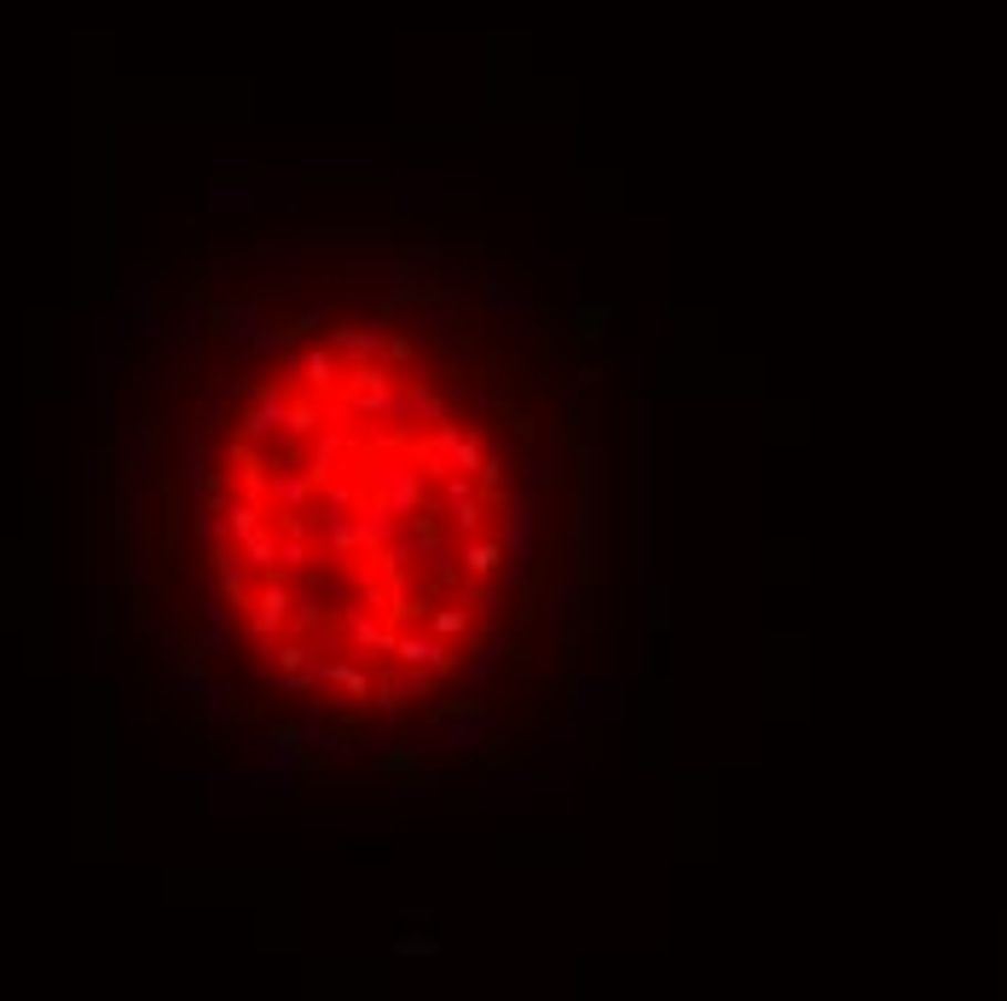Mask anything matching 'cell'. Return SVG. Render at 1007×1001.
<instances>
[{"label": "cell", "instance_id": "obj_25", "mask_svg": "<svg viewBox=\"0 0 1007 1001\" xmlns=\"http://www.w3.org/2000/svg\"><path fill=\"white\" fill-rule=\"evenodd\" d=\"M301 244L296 238H255V261H296Z\"/></svg>", "mask_w": 1007, "mask_h": 1001}, {"label": "cell", "instance_id": "obj_9", "mask_svg": "<svg viewBox=\"0 0 1007 1001\" xmlns=\"http://www.w3.org/2000/svg\"><path fill=\"white\" fill-rule=\"evenodd\" d=\"M157 313H163V301H157V290H151V278H134V285L116 296V330L122 337H151Z\"/></svg>", "mask_w": 1007, "mask_h": 1001}, {"label": "cell", "instance_id": "obj_28", "mask_svg": "<svg viewBox=\"0 0 1007 1001\" xmlns=\"http://www.w3.org/2000/svg\"><path fill=\"white\" fill-rule=\"evenodd\" d=\"M486 307H499V313H510V307H515V290H510V278H504V272L486 278Z\"/></svg>", "mask_w": 1007, "mask_h": 1001}, {"label": "cell", "instance_id": "obj_27", "mask_svg": "<svg viewBox=\"0 0 1007 1001\" xmlns=\"http://www.w3.org/2000/svg\"><path fill=\"white\" fill-rule=\"evenodd\" d=\"M278 689L284 695H319L325 683H319V672H278Z\"/></svg>", "mask_w": 1007, "mask_h": 1001}, {"label": "cell", "instance_id": "obj_23", "mask_svg": "<svg viewBox=\"0 0 1007 1001\" xmlns=\"http://www.w3.org/2000/svg\"><path fill=\"white\" fill-rule=\"evenodd\" d=\"M290 730H296V735L307 741V753H330V747H336V741H342V730H336V724H330V718H325V712H307V718H296V724H290Z\"/></svg>", "mask_w": 1007, "mask_h": 1001}, {"label": "cell", "instance_id": "obj_18", "mask_svg": "<svg viewBox=\"0 0 1007 1001\" xmlns=\"http://www.w3.org/2000/svg\"><path fill=\"white\" fill-rule=\"evenodd\" d=\"M423 631H434L441 643H463V637H475V613H470V602H458V608H429Z\"/></svg>", "mask_w": 1007, "mask_h": 1001}, {"label": "cell", "instance_id": "obj_4", "mask_svg": "<svg viewBox=\"0 0 1007 1001\" xmlns=\"http://www.w3.org/2000/svg\"><path fill=\"white\" fill-rule=\"evenodd\" d=\"M197 660H232L238 654V613L232 602H220L209 590V602H203V620H197Z\"/></svg>", "mask_w": 1007, "mask_h": 1001}, {"label": "cell", "instance_id": "obj_16", "mask_svg": "<svg viewBox=\"0 0 1007 1001\" xmlns=\"http://www.w3.org/2000/svg\"><path fill=\"white\" fill-rule=\"evenodd\" d=\"M325 405L330 400H314V394H290V405H284V441H314L319 423H325Z\"/></svg>", "mask_w": 1007, "mask_h": 1001}, {"label": "cell", "instance_id": "obj_11", "mask_svg": "<svg viewBox=\"0 0 1007 1001\" xmlns=\"http://www.w3.org/2000/svg\"><path fill=\"white\" fill-rule=\"evenodd\" d=\"M203 324H209V313H203L197 301H179V307H168V313H157L151 337H157L163 348H192L203 337Z\"/></svg>", "mask_w": 1007, "mask_h": 1001}, {"label": "cell", "instance_id": "obj_2", "mask_svg": "<svg viewBox=\"0 0 1007 1001\" xmlns=\"http://www.w3.org/2000/svg\"><path fill=\"white\" fill-rule=\"evenodd\" d=\"M209 590L232 608H244L249 590H255V568L244 561L238 545H226V538H215V550H209Z\"/></svg>", "mask_w": 1007, "mask_h": 1001}, {"label": "cell", "instance_id": "obj_15", "mask_svg": "<svg viewBox=\"0 0 1007 1001\" xmlns=\"http://www.w3.org/2000/svg\"><path fill=\"white\" fill-rule=\"evenodd\" d=\"M319 683H330L336 695H348V701H371V672L359 660H319Z\"/></svg>", "mask_w": 1007, "mask_h": 1001}, {"label": "cell", "instance_id": "obj_17", "mask_svg": "<svg viewBox=\"0 0 1007 1001\" xmlns=\"http://www.w3.org/2000/svg\"><path fill=\"white\" fill-rule=\"evenodd\" d=\"M446 417V400L429 389V382H411L400 394V423H441Z\"/></svg>", "mask_w": 1007, "mask_h": 1001}, {"label": "cell", "instance_id": "obj_21", "mask_svg": "<svg viewBox=\"0 0 1007 1001\" xmlns=\"http://www.w3.org/2000/svg\"><path fill=\"white\" fill-rule=\"evenodd\" d=\"M504 654H510V643H504V631L493 626V637H475V643H470V678L486 683L504 665Z\"/></svg>", "mask_w": 1007, "mask_h": 1001}, {"label": "cell", "instance_id": "obj_13", "mask_svg": "<svg viewBox=\"0 0 1007 1001\" xmlns=\"http://www.w3.org/2000/svg\"><path fill=\"white\" fill-rule=\"evenodd\" d=\"M325 342H330L336 353H342L348 365H359V359H382V348H389V330L371 324V319H366V324H336Z\"/></svg>", "mask_w": 1007, "mask_h": 1001}, {"label": "cell", "instance_id": "obj_14", "mask_svg": "<svg viewBox=\"0 0 1007 1001\" xmlns=\"http://www.w3.org/2000/svg\"><path fill=\"white\" fill-rule=\"evenodd\" d=\"M319 538H325V550H330L336 561H348V556H359V550H366V545H359L353 504H348V509H330V504H319Z\"/></svg>", "mask_w": 1007, "mask_h": 1001}, {"label": "cell", "instance_id": "obj_1", "mask_svg": "<svg viewBox=\"0 0 1007 1001\" xmlns=\"http://www.w3.org/2000/svg\"><path fill=\"white\" fill-rule=\"evenodd\" d=\"M359 486L377 493V504H389L394 516H418V509L429 504V469H418L411 457H394V452H382Z\"/></svg>", "mask_w": 1007, "mask_h": 1001}, {"label": "cell", "instance_id": "obj_31", "mask_svg": "<svg viewBox=\"0 0 1007 1001\" xmlns=\"http://www.w3.org/2000/svg\"><path fill=\"white\" fill-rule=\"evenodd\" d=\"M382 359H394V365H411V359H418V348H411L405 337H389V348H382Z\"/></svg>", "mask_w": 1007, "mask_h": 1001}, {"label": "cell", "instance_id": "obj_29", "mask_svg": "<svg viewBox=\"0 0 1007 1001\" xmlns=\"http://www.w3.org/2000/svg\"><path fill=\"white\" fill-rule=\"evenodd\" d=\"M88 371H93V394H111V371H116V353H93V359H88Z\"/></svg>", "mask_w": 1007, "mask_h": 1001}, {"label": "cell", "instance_id": "obj_7", "mask_svg": "<svg viewBox=\"0 0 1007 1001\" xmlns=\"http://www.w3.org/2000/svg\"><path fill=\"white\" fill-rule=\"evenodd\" d=\"M342 365H348V359L336 353L330 342H314L307 353H296L290 376H296V382H301V389L314 394V400H336V389H342Z\"/></svg>", "mask_w": 1007, "mask_h": 1001}, {"label": "cell", "instance_id": "obj_30", "mask_svg": "<svg viewBox=\"0 0 1007 1001\" xmlns=\"http://www.w3.org/2000/svg\"><path fill=\"white\" fill-rule=\"evenodd\" d=\"M319 324H330V307L319 301V307H307V313L290 324V337H307V330H319Z\"/></svg>", "mask_w": 1007, "mask_h": 1001}, {"label": "cell", "instance_id": "obj_5", "mask_svg": "<svg viewBox=\"0 0 1007 1001\" xmlns=\"http://www.w3.org/2000/svg\"><path fill=\"white\" fill-rule=\"evenodd\" d=\"M284 405H290V389H249L244 417H238V441L267 446L273 434H284Z\"/></svg>", "mask_w": 1007, "mask_h": 1001}, {"label": "cell", "instance_id": "obj_24", "mask_svg": "<svg viewBox=\"0 0 1007 1001\" xmlns=\"http://www.w3.org/2000/svg\"><path fill=\"white\" fill-rule=\"evenodd\" d=\"M423 330H429L434 342H458V307H452V301H446V307L429 301V307H423Z\"/></svg>", "mask_w": 1007, "mask_h": 1001}, {"label": "cell", "instance_id": "obj_19", "mask_svg": "<svg viewBox=\"0 0 1007 1001\" xmlns=\"http://www.w3.org/2000/svg\"><path fill=\"white\" fill-rule=\"evenodd\" d=\"M486 498H452L446 509H441V527H452L458 538H470V533H486Z\"/></svg>", "mask_w": 1007, "mask_h": 1001}, {"label": "cell", "instance_id": "obj_8", "mask_svg": "<svg viewBox=\"0 0 1007 1001\" xmlns=\"http://www.w3.org/2000/svg\"><path fill=\"white\" fill-rule=\"evenodd\" d=\"M314 475L296 469V464H273L267 469V504H278V516H307V504H314Z\"/></svg>", "mask_w": 1007, "mask_h": 1001}, {"label": "cell", "instance_id": "obj_3", "mask_svg": "<svg viewBox=\"0 0 1007 1001\" xmlns=\"http://www.w3.org/2000/svg\"><path fill=\"white\" fill-rule=\"evenodd\" d=\"M389 654L405 665V672H434V678H441V672H452V665H458V649H452V643H441L434 631H400V626H394V643H389Z\"/></svg>", "mask_w": 1007, "mask_h": 1001}, {"label": "cell", "instance_id": "obj_10", "mask_svg": "<svg viewBox=\"0 0 1007 1001\" xmlns=\"http://www.w3.org/2000/svg\"><path fill=\"white\" fill-rule=\"evenodd\" d=\"M458 574H463V579H499V574H504V538H499V533H470V538H458Z\"/></svg>", "mask_w": 1007, "mask_h": 1001}, {"label": "cell", "instance_id": "obj_6", "mask_svg": "<svg viewBox=\"0 0 1007 1001\" xmlns=\"http://www.w3.org/2000/svg\"><path fill=\"white\" fill-rule=\"evenodd\" d=\"M434 741H446V747L470 753V747H486L493 741V718H486L481 701H463V706H446L434 718Z\"/></svg>", "mask_w": 1007, "mask_h": 1001}, {"label": "cell", "instance_id": "obj_20", "mask_svg": "<svg viewBox=\"0 0 1007 1001\" xmlns=\"http://www.w3.org/2000/svg\"><path fill=\"white\" fill-rule=\"evenodd\" d=\"M556 446L545 441V446H533L527 457H522V493H545V486H556Z\"/></svg>", "mask_w": 1007, "mask_h": 1001}, {"label": "cell", "instance_id": "obj_12", "mask_svg": "<svg viewBox=\"0 0 1007 1001\" xmlns=\"http://www.w3.org/2000/svg\"><path fill=\"white\" fill-rule=\"evenodd\" d=\"M342 631H348V643H353V654H389V643H394V626H382L377 620V608H342Z\"/></svg>", "mask_w": 1007, "mask_h": 1001}, {"label": "cell", "instance_id": "obj_26", "mask_svg": "<svg viewBox=\"0 0 1007 1001\" xmlns=\"http://www.w3.org/2000/svg\"><path fill=\"white\" fill-rule=\"evenodd\" d=\"M88 626H93V631H111V626H116V597H111V590H93V602H88Z\"/></svg>", "mask_w": 1007, "mask_h": 1001}, {"label": "cell", "instance_id": "obj_22", "mask_svg": "<svg viewBox=\"0 0 1007 1001\" xmlns=\"http://www.w3.org/2000/svg\"><path fill=\"white\" fill-rule=\"evenodd\" d=\"M319 660H325L319 643H284V637H278V649H273L267 665H278V672H319Z\"/></svg>", "mask_w": 1007, "mask_h": 1001}]
</instances>
